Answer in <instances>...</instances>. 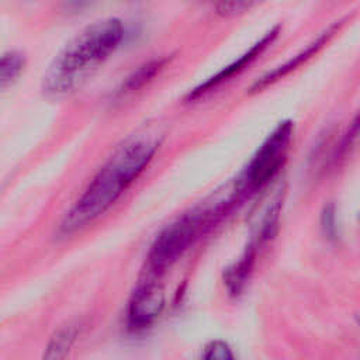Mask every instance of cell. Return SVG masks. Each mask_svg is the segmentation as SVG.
<instances>
[{"mask_svg": "<svg viewBox=\"0 0 360 360\" xmlns=\"http://www.w3.org/2000/svg\"><path fill=\"white\" fill-rule=\"evenodd\" d=\"M158 148L159 141L150 135L134 136L122 142L66 211L58 228L59 235L76 233L105 214L143 173Z\"/></svg>", "mask_w": 360, "mask_h": 360, "instance_id": "cell-1", "label": "cell"}, {"mask_svg": "<svg viewBox=\"0 0 360 360\" xmlns=\"http://www.w3.org/2000/svg\"><path fill=\"white\" fill-rule=\"evenodd\" d=\"M125 38L117 17L97 20L82 28L53 58L42 77V91L51 98L75 93L87 77L112 56Z\"/></svg>", "mask_w": 360, "mask_h": 360, "instance_id": "cell-2", "label": "cell"}, {"mask_svg": "<svg viewBox=\"0 0 360 360\" xmlns=\"http://www.w3.org/2000/svg\"><path fill=\"white\" fill-rule=\"evenodd\" d=\"M235 191L228 200L215 205H200L165 226L152 242L146 256V276L160 277L169 270L195 240L217 224L236 202Z\"/></svg>", "mask_w": 360, "mask_h": 360, "instance_id": "cell-3", "label": "cell"}, {"mask_svg": "<svg viewBox=\"0 0 360 360\" xmlns=\"http://www.w3.org/2000/svg\"><path fill=\"white\" fill-rule=\"evenodd\" d=\"M294 124L281 121L257 148L248 166L236 179L235 193L239 198L264 187L283 167L292 141Z\"/></svg>", "mask_w": 360, "mask_h": 360, "instance_id": "cell-4", "label": "cell"}, {"mask_svg": "<svg viewBox=\"0 0 360 360\" xmlns=\"http://www.w3.org/2000/svg\"><path fill=\"white\" fill-rule=\"evenodd\" d=\"M158 280L159 277L145 276L134 290L127 307L129 330H145L160 316L165 308V290Z\"/></svg>", "mask_w": 360, "mask_h": 360, "instance_id": "cell-5", "label": "cell"}, {"mask_svg": "<svg viewBox=\"0 0 360 360\" xmlns=\"http://www.w3.org/2000/svg\"><path fill=\"white\" fill-rule=\"evenodd\" d=\"M278 32H280L278 27H274V28L269 30L260 39H257L248 51H245L233 62L224 66V69H221L218 73H215L214 76L208 77L205 82L200 83L193 90H190L186 96V101H188V103L197 101V100L205 97L207 94L212 93L215 89H218L224 83L229 82L232 77L242 73L248 66H250L274 42V39L278 37Z\"/></svg>", "mask_w": 360, "mask_h": 360, "instance_id": "cell-6", "label": "cell"}, {"mask_svg": "<svg viewBox=\"0 0 360 360\" xmlns=\"http://www.w3.org/2000/svg\"><path fill=\"white\" fill-rule=\"evenodd\" d=\"M340 27V22L330 25L326 31H323L321 35H318L309 45H307L301 52H298L297 55H294L291 59H288L285 63L274 68L271 72H267L264 76H262L260 79H257L253 86H252V93H257L262 91L263 89L274 84L276 82L281 80L283 77H285L287 75H290L291 72H294L295 69H298L304 62H307L308 59H311L315 53L319 52V49H322L329 39L338 32Z\"/></svg>", "mask_w": 360, "mask_h": 360, "instance_id": "cell-7", "label": "cell"}, {"mask_svg": "<svg viewBox=\"0 0 360 360\" xmlns=\"http://www.w3.org/2000/svg\"><path fill=\"white\" fill-rule=\"evenodd\" d=\"M167 63H169L167 56L152 58L148 62H143L121 82V84L117 87L114 93V98L122 100L138 93L141 89L149 84L156 76H159V73L166 68Z\"/></svg>", "mask_w": 360, "mask_h": 360, "instance_id": "cell-8", "label": "cell"}, {"mask_svg": "<svg viewBox=\"0 0 360 360\" xmlns=\"http://www.w3.org/2000/svg\"><path fill=\"white\" fill-rule=\"evenodd\" d=\"M257 248H259V243L252 242L246 248L243 255L238 259V262H235L229 269L225 270V274H224L225 281L224 283L232 295L240 294L246 281L249 280V276L252 273V269H253V264L256 260Z\"/></svg>", "mask_w": 360, "mask_h": 360, "instance_id": "cell-9", "label": "cell"}, {"mask_svg": "<svg viewBox=\"0 0 360 360\" xmlns=\"http://www.w3.org/2000/svg\"><path fill=\"white\" fill-rule=\"evenodd\" d=\"M79 335V326L69 323L59 330L55 332V335L51 338L49 343L46 345V350L44 353V357L46 359H62L65 357L72 345L75 343L76 338Z\"/></svg>", "mask_w": 360, "mask_h": 360, "instance_id": "cell-10", "label": "cell"}, {"mask_svg": "<svg viewBox=\"0 0 360 360\" xmlns=\"http://www.w3.org/2000/svg\"><path fill=\"white\" fill-rule=\"evenodd\" d=\"M25 56L18 51H8L3 53L0 62V83L1 89L13 84L25 69Z\"/></svg>", "mask_w": 360, "mask_h": 360, "instance_id": "cell-11", "label": "cell"}, {"mask_svg": "<svg viewBox=\"0 0 360 360\" xmlns=\"http://www.w3.org/2000/svg\"><path fill=\"white\" fill-rule=\"evenodd\" d=\"M257 0H218L217 11L221 15L229 17L249 10Z\"/></svg>", "mask_w": 360, "mask_h": 360, "instance_id": "cell-12", "label": "cell"}, {"mask_svg": "<svg viewBox=\"0 0 360 360\" xmlns=\"http://www.w3.org/2000/svg\"><path fill=\"white\" fill-rule=\"evenodd\" d=\"M202 357L210 359V360L211 359H224V360H226V359H233V353L225 342L215 340V342H211L205 346Z\"/></svg>", "mask_w": 360, "mask_h": 360, "instance_id": "cell-13", "label": "cell"}, {"mask_svg": "<svg viewBox=\"0 0 360 360\" xmlns=\"http://www.w3.org/2000/svg\"><path fill=\"white\" fill-rule=\"evenodd\" d=\"M359 135H360V111H359V114L356 115V118L353 120V122H352V125L349 127L347 132L345 134V136H343V139H342V143H340V146L338 148V153H339V155H343V153L350 148V145L357 139Z\"/></svg>", "mask_w": 360, "mask_h": 360, "instance_id": "cell-14", "label": "cell"}, {"mask_svg": "<svg viewBox=\"0 0 360 360\" xmlns=\"http://www.w3.org/2000/svg\"><path fill=\"white\" fill-rule=\"evenodd\" d=\"M321 224H322V229H323L325 235L328 238H333L335 232H336V221H335V208L332 204L325 207V210L322 212Z\"/></svg>", "mask_w": 360, "mask_h": 360, "instance_id": "cell-15", "label": "cell"}, {"mask_svg": "<svg viewBox=\"0 0 360 360\" xmlns=\"http://www.w3.org/2000/svg\"><path fill=\"white\" fill-rule=\"evenodd\" d=\"M90 1L91 0H69V6L75 10H77V8H82L83 6H87Z\"/></svg>", "mask_w": 360, "mask_h": 360, "instance_id": "cell-16", "label": "cell"}, {"mask_svg": "<svg viewBox=\"0 0 360 360\" xmlns=\"http://www.w3.org/2000/svg\"><path fill=\"white\" fill-rule=\"evenodd\" d=\"M356 319H357V323H359V325H360V312H359V314H357V315H356Z\"/></svg>", "mask_w": 360, "mask_h": 360, "instance_id": "cell-17", "label": "cell"}]
</instances>
